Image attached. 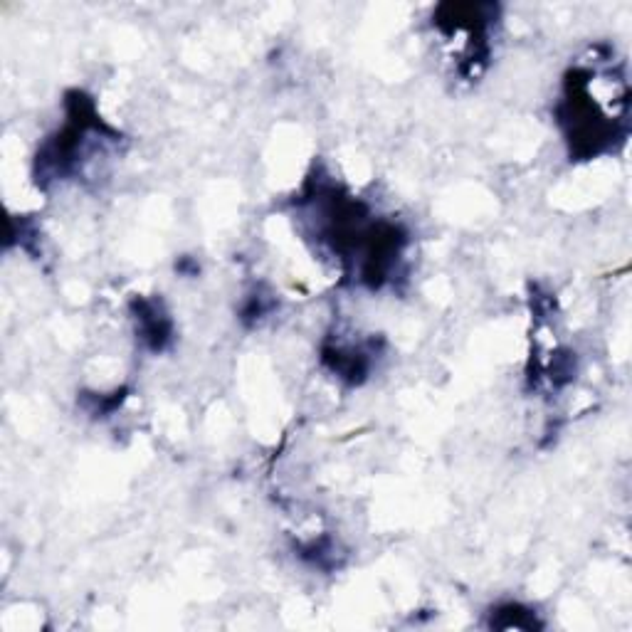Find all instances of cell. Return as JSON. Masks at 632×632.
<instances>
[{"label": "cell", "instance_id": "obj_1", "mask_svg": "<svg viewBox=\"0 0 632 632\" xmlns=\"http://www.w3.org/2000/svg\"><path fill=\"white\" fill-rule=\"evenodd\" d=\"M136 321H139L141 339L149 341L154 351H161L171 339V321L161 312L156 302H136Z\"/></svg>", "mask_w": 632, "mask_h": 632}]
</instances>
